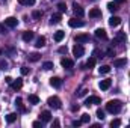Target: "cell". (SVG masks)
Instances as JSON below:
<instances>
[{
	"instance_id": "8d00e7d4",
	"label": "cell",
	"mask_w": 130,
	"mask_h": 128,
	"mask_svg": "<svg viewBox=\"0 0 130 128\" xmlns=\"http://www.w3.org/2000/svg\"><path fill=\"white\" fill-rule=\"evenodd\" d=\"M97 118H98V119H101V121L104 119V112H103L101 109H98V110H97Z\"/></svg>"
},
{
	"instance_id": "1f68e13d",
	"label": "cell",
	"mask_w": 130,
	"mask_h": 128,
	"mask_svg": "<svg viewBox=\"0 0 130 128\" xmlns=\"http://www.w3.org/2000/svg\"><path fill=\"white\" fill-rule=\"evenodd\" d=\"M32 17H33V18H35V20H39V18L42 17V11H33Z\"/></svg>"
},
{
	"instance_id": "ab89813d",
	"label": "cell",
	"mask_w": 130,
	"mask_h": 128,
	"mask_svg": "<svg viewBox=\"0 0 130 128\" xmlns=\"http://www.w3.org/2000/svg\"><path fill=\"white\" fill-rule=\"evenodd\" d=\"M0 68L6 69V68H8V62H6V60H0Z\"/></svg>"
},
{
	"instance_id": "484cf974",
	"label": "cell",
	"mask_w": 130,
	"mask_h": 128,
	"mask_svg": "<svg viewBox=\"0 0 130 128\" xmlns=\"http://www.w3.org/2000/svg\"><path fill=\"white\" fill-rule=\"evenodd\" d=\"M88 69H91V68H94L95 66V57H89L88 60H86V65H85Z\"/></svg>"
},
{
	"instance_id": "2e32d148",
	"label": "cell",
	"mask_w": 130,
	"mask_h": 128,
	"mask_svg": "<svg viewBox=\"0 0 130 128\" xmlns=\"http://www.w3.org/2000/svg\"><path fill=\"white\" fill-rule=\"evenodd\" d=\"M126 63H127V59H126V57H123V59H115V60H113V66H117V68L126 66Z\"/></svg>"
},
{
	"instance_id": "c3c4849f",
	"label": "cell",
	"mask_w": 130,
	"mask_h": 128,
	"mask_svg": "<svg viewBox=\"0 0 130 128\" xmlns=\"http://www.w3.org/2000/svg\"><path fill=\"white\" fill-rule=\"evenodd\" d=\"M124 2H126V0H115V3H117V5H123Z\"/></svg>"
},
{
	"instance_id": "7dc6e473",
	"label": "cell",
	"mask_w": 130,
	"mask_h": 128,
	"mask_svg": "<svg viewBox=\"0 0 130 128\" xmlns=\"http://www.w3.org/2000/svg\"><path fill=\"white\" fill-rule=\"evenodd\" d=\"M71 110H73V112H77V110H79V105H73Z\"/></svg>"
},
{
	"instance_id": "3957f363",
	"label": "cell",
	"mask_w": 130,
	"mask_h": 128,
	"mask_svg": "<svg viewBox=\"0 0 130 128\" xmlns=\"http://www.w3.org/2000/svg\"><path fill=\"white\" fill-rule=\"evenodd\" d=\"M83 53H85V48H83L80 44H76V45L73 47V54H74L76 57H82Z\"/></svg>"
},
{
	"instance_id": "60d3db41",
	"label": "cell",
	"mask_w": 130,
	"mask_h": 128,
	"mask_svg": "<svg viewBox=\"0 0 130 128\" xmlns=\"http://www.w3.org/2000/svg\"><path fill=\"white\" fill-rule=\"evenodd\" d=\"M21 74H23V75H27V74H29V68L23 66V68H21Z\"/></svg>"
},
{
	"instance_id": "4fadbf2b",
	"label": "cell",
	"mask_w": 130,
	"mask_h": 128,
	"mask_svg": "<svg viewBox=\"0 0 130 128\" xmlns=\"http://www.w3.org/2000/svg\"><path fill=\"white\" fill-rule=\"evenodd\" d=\"M50 84H52L53 88H61V86H62V80H61L59 77H52V78H50Z\"/></svg>"
},
{
	"instance_id": "603a6c76",
	"label": "cell",
	"mask_w": 130,
	"mask_h": 128,
	"mask_svg": "<svg viewBox=\"0 0 130 128\" xmlns=\"http://www.w3.org/2000/svg\"><path fill=\"white\" fill-rule=\"evenodd\" d=\"M35 45H36L38 48L44 47V45H45V38H44V36H39V38L36 39V44H35Z\"/></svg>"
},
{
	"instance_id": "cb8c5ba5",
	"label": "cell",
	"mask_w": 130,
	"mask_h": 128,
	"mask_svg": "<svg viewBox=\"0 0 130 128\" xmlns=\"http://www.w3.org/2000/svg\"><path fill=\"white\" fill-rule=\"evenodd\" d=\"M98 72L100 74H109L110 72V66L109 65H103L101 68H98Z\"/></svg>"
},
{
	"instance_id": "f6af8a7d",
	"label": "cell",
	"mask_w": 130,
	"mask_h": 128,
	"mask_svg": "<svg viewBox=\"0 0 130 128\" xmlns=\"http://www.w3.org/2000/svg\"><path fill=\"white\" fill-rule=\"evenodd\" d=\"M59 53H67V47H61L59 48Z\"/></svg>"
},
{
	"instance_id": "d6a6232c",
	"label": "cell",
	"mask_w": 130,
	"mask_h": 128,
	"mask_svg": "<svg viewBox=\"0 0 130 128\" xmlns=\"http://www.w3.org/2000/svg\"><path fill=\"white\" fill-rule=\"evenodd\" d=\"M80 121H82V124H88V122H89V115H88V113H83Z\"/></svg>"
},
{
	"instance_id": "7bdbcfd3",
	"label": "cell",
	"mask_w": 130,
	"mask_h": 128,
	"mask_svg": "<svg viewBox=\"0 0 130 128\" xmlns=\"http://www.w3.org/2000/svg\"><path fill=\"white\" fill-rule=\"evenodd\" d=\"M5 81H6V83H8V84H11V83H12V81H14V80H12V78H11V77H5Z\"/></svg>"
},
{
	"instance_id": "9c48e42d",
	"label": "cell",
	"mask_w": 130,
	"mask_h": 128,
	"mask_svg": "<svg viewBox=\"0 0 130 128\" xmlns=\"http://www.w3.org/2000/svg\"><path fill=\"white\" fill-rule=\"evenodd\" d=\"M39 119H41L42 122H50V121H52V113H50L48 110H44V112H41Z\"/></svg>"
},
{
	"instance_id": "30bf717a",
	"label": "cell",
	"mask_w": 130,
	"mask_h": 128,
	"mask_svg": "<svg viewBox=\"0 0 130 128\" xmlns=\"http://www.w3.org/2000/svg\"><path fill=\"white\" fill-rule=\"evenodd\" d=\"M110 84H112V81H110L109 78H106V80H101V81L98 83V88H100L101 91H107V89L110 88Z\"/></svg>"
},
{
	"instance_id": "ba28073f",
	"label": "cell",
	"mask_w": 130,
	"mask_h": 128,
	"mask_svg": "<svg viewBox=\"0 0 130 128\" xmlns=\"http://www.w3.org/2000/svg\"><path fill=\"white\" fill-rule=\"evenodd\" d=\"M68 24H70V27H83V21L82 20H77V18H71V20H68Z\"/></svg>"
},
{
	"instance_id": "ffe728a7",
	"label": "cell",
	"mask_w": 130,
	"mask_h": 128,
	"mask_svg": "<svg viewBox=\"0 0 130 128\" xmlns=\"http://www.w3.org/2000/svg\"><path fill=\"white\" fill-rule=\"evenodd\" d=\"M89 17H91V18H97V17H101V11H100L98 8H94V9H91V11H89Z\"/></svg>"
},
{
	"instance_id": "277c9868",
	"label": "cell",
	"mask_w": 130,
	"mask_h": 128,
	"mask_svg": "<svg viewBox=\"0 0 130 128\" xmlns=\"http://www.w3.org/2000/svg\"><path fill=\"white\" fill-rule=\"evenodd\" d=\"M92 104H101V99H100L98 96H88V98L85 99V105L89 107V105H92Z\"/></svg>"
},
{
	"instance_id": "836d02e7",
	"label": "cell",
	"mask_w": 130,
	"mask_h": 128,
	"mask_svg": "<svg viewBox=\"0 0 130 128\" xmlns=\"http://www.w3.org/2000/svg\"><path fill=\"white\" fill-rule=\"evenodd\" d=\"M120 125H121V121H120V119H113V121L110 122V127L112 128H117V127H120Z\"/></svg>"
},
{
	"instance_id": "7402d4cb",
	"label": "cell",
	"mask_w": 130,
	"mask_h": 128,
	"mask_svg": "<svg viewBox=\"0 0 130 128\" xmlns=\"http://www.w3.org/2000/svg\"><path fill=\"white\" fill-rule=\"evenodd\" d=\"M64 36H65V32H62V30H58V32L55 33V41H56V42H61V41L64 39Z\"/></svg>"
},
{
	"instance_id": "5b68a950",
	"label": "cell",
	"mask_w": 130,
	"mask_h": 128,
	"mask_svg": "<svg viewBox=\"0 0 130 128\" xmlns=\"http://www.w3.org/2000/svg\"><path fill=\"white\" fill-rule=\"evenodd\" d=\"M5 24H6V27H9V29H14V27H17V24H18V20H17V18H14V17H8V18L5 20Z\"/></svg>"
},
{
	"instance_id": "74e56055",
	"label": "cell",
	"mask_w": 130,
	"mask_h": 128,
	"mask_svg": "<svg viewBox=\"0 0 130 128\" xmlns=\"http://www.w3.org/2000/svg\"><path fill=\"white\" fill-rule=\"evenodd\" d=\"M32 125H33L35 128H39V127H42V121H35V122H33Z\"/></svg>"
},
{
	"instance_id": "7a4b0ae2",
	"label": "cell",
	"mask_w": 130,
	"mask_h": 128,
	"mask_svg": "<svg viewBox=\"0 0 130 128\" xmlns=\"http://www.w3.org/2000/svg\"><path fill=\"white\" fill-rule=\"evenodd\" d=\"M47 104L50 105V107H53V109H61V99L58 98V96H50L48 99H47Z\"/></svg>"
},
{
	"instance_id": "bcb514c9",
	"label": "cell",
	"mask_w": 130,
	"mask_h": 128,
	"mask_svg": "<svg viewBox=\"0 0 130 128\" xmlns=\"http://www.w3.org/2000/svg\"><path fill=\"white\" fill-rule=\"evenodd\" d=\"M112 54H113V50H112V48H109V50H107V56H112Z\"/></svg>"
},
{
	"instance_id": "83f0119b",
	"label": "cell",
	"mask_w": 130,
	"mask_h": 128,
	"mask_svg": "<svg viewBox=\"0 0 130 128\" xmlns=\"http://www.w3.org/2000/svg\"><path fill=\"white\" fill-rule=\"evenodd\" d=\"M29 102H30V104H38V102H39V98L32 94V95H29Z\"/></svg>"
},
{
	"instance_id": "8992f818",
	"label": "cell",
	"mask_w": 130,
	"mask_h": 128,
	"mask_svg": "<svg viewBox=\"0 0 130 128\" xmlns=\"http://www.w3.org/2000/svg\"><path fill=\"white\" fill-rule=\"evenodd\" d=\"M73 8H74V15H76V17L82 18V17L85 15V11H83V8H82L80 5H77V3H73Z\"/></svg>"
},
{
	"instance_id": "52a82bcc",
	"label": "cell",
	"mask_w": 130,
	"mask_h": 128,
	"mask_svg": "<svg viewBox=\"0 0 130 128\" xmlns=\"http://www.w3.org/2000/svg\"><path fill=\"white\" fill-rule=\"evenodd\" d=\"M74 41H76L77 44H85V42L89 41V35H86V33H80V35H77V36L74 38Z\"/></svg>"
},
{
	"instance_id": "d6986e66",
	"label": "cell",
	"mask_w": 130,
	"mask_h": 128,
	"mask_svg": "<svg viewBox=\"0 0 130 128\" xmlns=\"http://www.w3.org/2000/svg\"><path fill=\"white\" fill-rule=\"evenodd\" d=\"M15 105H17V107L20 109V112L26 113V110H27V109H26V107L23 105V99H21V98H17V99H15Z\"/></svg>"
},
{
	"instance_id": "7c38bea8",
	"label": "cell",
	"mask_w": 130,
	"mask_h": 128,
	"mask_svg": "<svg viewBox=\"0 0 130 128\" xmlns=\"http://www.w3.org/2000/svg\"><path fill=\"white\" fill-rule=\"evenodd\" d=\"M120 23H121V18L120 17H110L109 18V26H112V27H117V26H120Z\"/></svg>"
},
{
	"instance_id": "44dd1931",
	"label": "cell",
	"mask_w": 130,
	"mask_h": 128,
	"mask_svg": "<svg viewBox=\"0 0 130 128\" xmlns=\"http://www.w3.org/2000/svg\"><path fill=\"white\" fill-rule=\"evenodd\" d=\"M27 59H29V62H38L41 59V54L39 53H32V54L27 56Z\"/></svg>"
},
{
	"instance_id": "5bb4252c",
	"label": "cell",
	"mask_w": 130,
	"mask_h": 128,
	"mask_svg": "<svg viewBox=\"0 0 130 128\" xmlns=\"http://www.w3.org/2000/svg\"><path fill=\"white\" fill-rule=\"evenodd\" d=\"M11 88H12L14 91L21 89V88H23V80H21V78H17L15 81H12V83H11Z\"/></svg>"
},
{
	"instance_id": "e0dca14e",
	"label": "cell",
	"mask_w": 130,
	"mask_h": 128,
	"mask_svg": "<svg viewBox=\"0 0 130 128\" xmlns=\"http://www.w3.org/2000/svg\"><path fill=\"white\" fill-rule=\"evenodd\" d=\"M32 39H33V32H32V30H26V32L23 33V41L30 42Z\"/></svg>"
},
{
	"instance_id": "f1b7e54d",
	"label": "cell",
	"mask_w": 130,
	"mask_h": 128,
	"mask_svg": "<svg viewBox=\"0 0 130 128\" xmlns=\"http://www.w3.org/2000/svg\"><path fill=\"white\" fill-rule=\"evenodd\" d=\"M107 9H109L110 12H115V11L118 9V5H117V3H107Z\"/></svg>"
},
{
	"instance_id": "f35d334b",
	"label": "cell",
	"mask_w": 130,
	"mask_h": 128,
	"mask_svg": "<svg viewBox=\"0 0 130 128\" xmlns=\"http://www.w3.org/2000/svg\"><path fill=\"white\" fill-rule=\"evenodd\" d=\"M94 56H95V57H103V53H101L100 50H94Z\"/></svg>"
},
{
	"instance_id": "f546056e",
	"label": "cell",
	"mask_w": 130,
	"mask_h": 128,
	"mask_svg": "<svg viewBox=\"0 0 130 128\" xmlns=\"http://www.w3.org/2000/svg\"><path fill=\"white\" fill-rule=\"evenodd\" d=\"M20 5H26V6H32L35 5V0H18Z\"/></svg>"
},
{
	"instance_id": "e575fe53",
	"label": "cell",
	"mask_w": 130,
	"mask_h": 128,
	"mask_svg": "<svg viewBox=\"0 0 130 128\" xmlns=\"http://www.w3.org/2000/svg\"><path fill=\"white\" fill-rule=\"evenodd\" d=\"M58 9H59L61 12H65V11H67V5L62 3V2H61V3H58Z\"/></svg>"
},
{
	"instance_id": "681fc988",
	"label": "cell",
	"mask_w": 130,
	"mask_h": 128,
	"mask_svg": "<svg viewBox=\"0 0 130 128\" xmlns=\"http://www.w3.org/2000/svg\"><path fill=\"white\" fill-rule=\"evenodd\" d=\"M53 127H59V121H55L53 122Z\"/></svg>"
},
{
	"instance_id": "6da1fadb",
	"label": "cell",
	"mask_w": 130,
	"mask_h": 128,
	"mask_svg": "<svg viewBox=\"0 0 130 128\" xmlns=\"http://www.w3.org/2000/svg\"><path fill=\"white\" fill-rule=\"evenodd\" d=\"M121 107H123V104H121V101H118V99H110V101H107V104H106V110H107L109 113H112V115L120 113V112H121Z\"/></svg>"
},
{
	"instance_id": "ee69618b",
	"label": "cell",
	"mask_w": 130,
	"mask_h": 128,
	"mask_svg": "<svg viewBox=\"0 0 130 128\" xmlns=\"http://www.w3.org/2000/svg\"><path fill=\"white\" fill-rule=\"evenodd\" d=\"M86 92H88V91H86V89H83L82 92H79V96H85V95H86Z\"/></svg>"
},
{
	"instance_id": "8fae6325",
	"label": "cell",
	"mask_w": 130,
	"mask_h": 128,
	"mask_svg": "<svg viewBox=\"0 0 130 128\" xmlns=\"http://www.w3.org/2000/svg\"><path fill=\"white\" fill-rule=\"evenodd\" d=\"M61 65H62L64 68H67V69H71V68L74 66V62H73L71 59H68V57H64V59L61 60Z\"/></svg>"
},
{
	"instance_id": "d590c367",
	"label": "cell",
	"mask_w": 130,
	"mask_h": 128,
	"mask_svg": "<svg viewBox=\"0 0 130 128\" xmlns=\"http://www.w3.org/2000/svg\"><path fill=\"white\" fill-rule=\"evenodd\" d=\"M6 32H8L6 30V24L5 23H0V35H5Z\"/></svg>"
},
{
	"instance_id": "b9f144b4",
	"label": "cell",
	"mask_w": 130,
	"mask_h": 128,
	"mask_svg": "<svg viewBox=\"0 0 130 128\" xmlns=\"http://www.w3.org/2000/svg\"><path fill=\"white\" fill-rule=\"evenodd\" d=\"M82 125V121H73V127H80Z\"/></svg>"
},
{
	"instance_id": "f907efd6",
	"label": "cell",
	"mask_w": 130,
	"mask_h": 128,
	"mask_svg": "<svg viewBox=\"0 0 130 128\" xmlns=\"http://www.w3.org/2000/svg\"><path fill=\"white\" fill-rule=\"evenodd\" d=\"M3 2H5V0H3Z\"/></svg>"
},
{
	"instance_id": "9a60e30c",
	"label": "cell",
	"mask_w": 130,
	"mask_h": 128,
	"mask_svg": "<svg viewBox=\"0 0 130 128\" xmlns=\"http://www.w3.org/2000/svg\"><path fill=\"white\" fill-rule=\"evenodd\" d=\"M95 36H97L98 39H103V41L107 39V33H106L104 29H97V30H95Z\"/></svg>"
},
{
	"instance_id": "4316f807",
	"label": "cell",
	"mask_w": 130,
	"mask_h": 128,
	"mask_svg": "<svg viewBox=\"0 0 130 128\" xmlns=\"http://www.w3.org/2000/svg\"><path fill=\"white\" fill-rule=\"evenodd\" d=\"M118 41H120V42H124V41H126V35H124L123 32H120L118 35H117V38L113 39V44H115V42H118Z\"/></svg>"
},
{
	"instance_id": "ac0fdd59",
	"label": "cell",
	"mask_w": 130,
	"mask_h": 128,
	"mask_svg": "<svg viewBox=\"0 0 130 128\" xmlns=\"http://www.w3.org/2000/svg\"><path fill=\"white\" fill-rule=\"evenodd\" d=\"M61 20H62V15L61 14H53L52 18H50V23L52 24H58V23H61Z\"/></svg>"
},
{
	"instance_id": "d4e9b609",
	"label": "cell",
	"mask_w": 130,
	"mask_h": 128,
	"mask_svg": "<svg viewBox=\"0 0 130 128\" xmlns=\"http://www.w3.org/2000/svg\"><path fill=\"white\" fill-rule=\"evenodd\" d=\"M17 116H18L17 113H9V115L6 116V121H8L9 124H12V122H15V121H17Z\"/></svg>"
},
{
	"instance_id": "4dcf8cb0",
	"label": "cell",
	"mask_w": 130,
	"mask_h": 128,
	"mask_svg": "<svg viewBox=\"0 0 130 128\" xmlns=\"http://www.w3.org/2000/svg\"><path fill=\"white\" fill-rule=\"evenodd\" d=\"M42 68H44L45 71H50V69H53V62H44Z\"/></svg>"
}]
</instances>
